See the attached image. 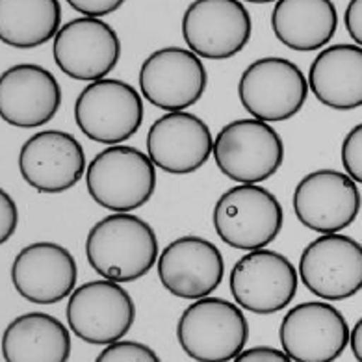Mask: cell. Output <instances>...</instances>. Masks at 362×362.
<instances>
[{
    "label": "cell",
    "instance_id": "obj_1",
    "mask_svg": "<svg viewBox=\"0 0 362 362\" xmlns=\"http://www.w3.org/2000/svg\"><path fill=\"white\" fill-rule=\"evenodd\" d=\"M86 258L91 269L112 283H134L158 262L154 228L134 214H110L88 233Z\"/></svg>",
    "mask_w": 362,
    "mask_h": 362
},
{
    "label": "cell",
    "instance_id": "obj_2",
    "mask_svg": "<svg viewBox=\"0 0 362 362\" xmlns=\"http://www.w3.org/2000/svg\"><path fill=\"white\" fill-rule=\"evenodd\" d=\"M88 194L115 214H130L153 199L156 165L132 145H114L95 154L86 171Z\"/></svg>",
    "mask_w": 362,
    "mask_h": 362
},
{
    "label": "cell",
    "instance_id": "obj_3",
    "mask_svg": "<svg viewBox=\"0 0 362 362\" xmlns=\"http://www.w3.org/2000/svg\"><path fill=\"white\" fill-rule=\"evenodd\" d=\"M177 340L195 362H233L249 340L247 317L227 299H197L180 314Z\"/></svg>",
    "mask_w": 362,
    "mask_h": 362
},
{
    "label": "cell",
    "instance_id": "obj_4",
    "mask_svg": "<svg viewBox=\"0 0 362 362\" xmlns=\"http://www.w3.org/2000/svg\"><path fill=\"white\" fill-rule=\"evenodd\" d=\"M214 230L234 249L258 251L277 238L284 225L279 199L258 184H238L219 195L212 210Z\"/></svg>",
    "mask_w": 362,
    "mask_h": 362
},
{
    "label": "cell",
    "instance_id": "obj_5",
    "mask_svg": "<svg viewBox=\"0 0 362 362\" xmlns=\"http://www.w3.org/2000/svg\"><path fill=\"white\" fill-rule=\"evenodd\" d=\"M214 160L225 177L238 184L272 179L284 162V144L272 124L255 117L225 124L214 139Z\"/></svg>",
    "mask_w": 362,
    "mask_h": 362
},
{
    "label": "cell",
    "instance_id": "obj_6",
    "mask_svg": "<svg viewBox=\"0 0 362 362\" xmlns=\"http://www.w3.org/2000/svg\"><path fill=\"white\" fill-rule=\"evenodd\" d=\"M308 78L293 62L266 56L249 64L240 76V103L255 119L281 123L303 110L308 97Z\"/></svg>",
    "mask_w": 362,
    "mask_h": 362
},
{
    "label": "cell",
    "instance_id": "obj_7",
    "mask_svg": "<svg viewBox=\"0 0 362 362\" xmlns=\"http://www.w3.org/2000/svg\"><path fill=\"white\" fill-rule=\"evenodd\" d=\"M144 114L139 91L117 78L88 84L75 100V121L82 134L108 147L132 138L144 123Z\"/></svg>",
    "mask_w": 362,
    "mask_h": 362
},
{
    "label": "cell",
    "instance_id": "obj_8",
    "mask_svg": "<svg viewBox=\"0 0 362 362\" xmlns=\"http://www.w3.org/2000/svg\"><path fill=\"white\" fill-rule=\"evenodd\" d=\"M65 316L73 334L93 346L123 340L136 322V305L121 284L100 279L76 286Z\"/></svg>",
    "mask_w": 362,
    "mask_h": 362
},
{
    "label": "cell",
    "instance_id": "obj_9",
    "mask_svg": "<svg viewBox=\"0 0 362 362\" xmlns=\"http://www.w3.org/2000/svg\"><path fill=\"white\" fill-rule=\"evenodd\" d=\"M299 273L284 255L258 249L243 255L228 275L234 303L260 316L281 313L298 293Z\"/></svg>",
    "mask_w": 362,
    "mask_h": 362
},
{
    "label": "cell",
    "instance_id": "obj_10",
    "mask_svg": "<svg viewBox=\"0 0 362 362\" xmlns=\"http://www.w3.org/2000/svg\"><path fill=\"white\" fill-rule=\"evenodd\" d=\"M299 279L323 301H344L362 290V243L346 234H322L303 249Z\"/></svg>",
    "mask_w": 362,
    "mask_h": 362
},
{
    "label": "cell",
    "instance_id": "obj_11",
    "mask_svg": "<svg viewBox=\"0 0 362 362\" xmlns=\"http://www.w3.org/2000/svg\"><path fill=\"white\" fill-rule=\"evenodd\" d=\"M362 209L357 182L337 169L305 175L293 189V212L303 227L320 234H338L355 223Z\"/></svg>",
    "mask_w": 362,
    "mask_h": 362
},
{
    "label": "cell",
    "instance_id": "obj_12",
    "mask_svg": "<svg viewBox=\"0 0 362 362\" xmlns=\"http://www.w3.org/2000/svg\"><path fill=\"white\" fill-rule=\"evenodd\" d=\"M206 86L209 73L201 58L182 47L154 50L139 67L141 95L168 114L197 105Z\"/></svg>",
    "mask_w": 362,
    "mask_h": 362
},
{
    "label": "cell",
    "instance_id": "obj_13",
    "mask_svg": "<svg viewBox=\"0 0 362 362\" xmlns=\"http://www.w3.org/2000/svg\"><path fill=\"white\" fill-rule=\"evenodd\" d=\"M349 334L344 314L323 301L299 303L279 327L283 351L293 362H334L346 351Z\"/></svg>",
    "mask_w": 362,
    "mask_h": 362
},
{
    "label": "cell",
    "instance_id": "obj_14",
    "mask_svg": "<svg viewBox=\"0 0 362 362\" xmlns=\"http://www.w3.org/2000/svg\"><path fill=\"white\" fill-rule=\"evenodd\" d=\"M253 23L238 0H197L182 17V37L199 58L228 60L251 40Z\"/></svg>",
    "mask_w": 362,
    "mask_h": 362
},
{
    "label": "cell",
    "instance_id": "obj_15",
    "mask_svg": "<svg viewBox=\"0 0 362 362\" xmlns=\"http://www.w3.org/2000/svg\"><path fill=\"white\" fill-rule=\"evenodd\" d=\"M52 54L64 75L93 84L106 78L119 64L121 40L105 21L78 17L62 26Z\"/></svg>",
    "mask_w": 362,
    "mask_h": 362
},
{
    "label": "cell",
    "instance_id": "obj_16",
    "mask_svg": "<svg viewBox=\"0 0 362 362\" xmlns=\"http://www.w3.org/2000/svg\"><path fill=\"white\" fill-rule=\"evenodd\" d=\"M158 279L169 293L180 299L209 298L225 277L223 255L210 240L186 234L168 243L160 253Z\"/></svg>",
    "mask_w": 362,
    "mask_h": 362
},
{
    "label": "cell",
    "instance_id": "obj_17",
    "mask_svg": "<svg viewBox=\"0 0 362 362\" xmlns=\"http://www.w3.org/2000/svg\"><path fill=\"white\" fill-rule=\"evenodd\" d=\"M19 171L25 182L41 194H62L76 186L88 171L84 147L65 130H41L21 147Z\"/></svg>",
    "mask_w": 362,
    "mask_h": 362
},
{
    "label": "cell",
    "instance_id": "obj_18",
    "mask_svg": "<svg viewBox=\"0 0 362 362\" xmlns=\"http://www.w3.org/2000/svg\"><path fill=\"white\" fill-rule=\"evenodd\" d=\"M78 266L69 249L54 242H35L17 253L11 283L17 293L35 305H56L76 290Z\"/></svg>",
    "mask_w": 362,
    "mask_h": 362
},
{
    "label": "cell",
    "instance_id": "obj_19",
    "mask_svg": "<svg viewBox=\"0 0 362 362\" xmlns=\"http://www.w3.org/2000/svg\"><path fill=\"white\" fill-rule=\"evenodd\" d=\"M212 153L214 138L209 124L192 112L164 114L147 132V154L165 173H195Z\"/></svg>",
    "mask_w": 362,
    "mask_h": 362
},
{
    "label": "cell",
    "instance_id": "obj_20",
    "mask_svg": "<svg viewBox=\"0 0 362 362\" xmlns=\"http://www.w3.org/2000/svg\"><path fill=\"white\" fill-rule=\"evenodd\" d=\"M62 88L49 69L17 64L0 76V117L17 129H35L54 119Z\"/></svg>",
    "mask_w": 362,
    "mask_h": 362
},
{
    "label": "cell",
    "instance_id": "obj_21",
    "mask_svg": "<svg viewBox=\"0 0 362 362\" xmlns=\"http://www.w3.org/2000/svg\"><path fill=\"white\" fill-rule=\"evenodd\" d=\"M308 88L320 103L338 112L362 106V49L357 45L325 47L308 69Z\"/></svg>",
    "mask_w": 362,
    "mask_h": 362
},
{
    "label": "cell",
    "instance_id": "obj_22",
    "mask_svg": "<svg viewBox=\"0 0 362 362\" xmlns=\"http://www.w3.org/2000/svg\"><path fill=\"white\" fill-rule=\"evenodd\" d=\"M2 357L6 362H67L71 332L56 316L23 314L2 332Z\"/></svg>",
    "mask_w": 362,
    "mask_h": 362
},
{
    "label": "cell",
    "instance_id": "obj_23",
    "mask_svg": "<svg viewBox=\"0 0 362 362\" xmlns=\"http://www.w3.org/2000/svg\"><path fill=\"white\" fill-rule=\"evenodd\" d=\"M272 28L290 50H322L337 34V6L331 0H279L272 11Z\"/></svg>",
    "mask_w": 362,
    "mask_h": 362
},
{
    "label": "cell",
    "instance_id": "obj_24",
    "mask_svg": "<svg viewBox=\"0 0 362 362\" xmlns=\"http://www.w3.org/2000/svg\"><path fill=\"white\" fill-rule=\"evenodd\" d=\"M62 4L58 0H2L0 40L13 49H35L58 35L62 28Z\"/></svg>",
    "mask_w": 362,
    "mask_h": 362
},
{
    "label": "cell",
    "instance_id": "obj_25",
    "mask_svg": "<svg viewBox=\"0 0 362 362\" xmlns=\"http://www.w3.org/2000/svg\"><path fill=\"white\" fill-rule=\"evenodd\" d=\"M95 362H162L153 347L145 346L136 340H119V342L110 344Z\"/></svg>",
    "mask_w": 362,
    "mask_h": 362
},
{
    "label": "cell",
    "instance_id": "obj_26",
    "mask_svg": "<svg viewBox=\"0 0 362 362\" xmlns=\"http://www.w3.org/2000/svg\"><path fill=\"white\" fill-rule=\"evenodd\" d=\"M346 173L357 184H362V123L355 124L346 134L340 149Z\"/></svg>",
    "mask_w": 362,
    "mask_h": 362
},
{
    "label": "cell",
    "instance_id": "obj_27",
    "mask_svg": "<svg viewBox=\"0 0 362 362\" xmlns=\"http://www.w3.org/2000/svg\"><path fill=\"white\" fill-rule=\"evenodd\" d=\"M19 227V209L6 189H0V243H6Z\"/></svg>",
    "mask_w": 362,
    "mask_h": 362
},
{
    "label": "cell",
    "instance_id": "obj_28",
    "mask_svg": "<svg viewBox=\"0 0 362 362\" xmlns=\"http://www.w3.org/2000/svg\"><path fill=\"white\" fill-rule=\"evenodd\" d=\"M69 6L84 17L99 19L108 13H114L123 6V0H69Z\"/></svg>",
    "mask_w": 362,
    "mask_h": 362
},
{
    "label": "cell",
    "instance_id": "obj_29",
    "mask_svg": "<svg viewBox=\"0 0 362 362\" xmlns=\"http://www.w3.org/2000/svg\"><path fill=\"white\" fill-rule=\"evenodd\" d=\"M233 362H293L286 353L269 346H257L243 349Z\"/></svg>",
    "mask_w": 362,
    "mask_h": 362
},
{
    "label": "cell",
    "instance_id": "obj_30",
    "mask_svg": "<svg viewBox=\"0 0 362 362\" xmlns=\"http://www.w3.org/2000/svg\"><path fill=\"white\" fill-rule=\"evenodd\" d=\"M344 23L349 37L362 49V0H351L347 4Z\"/></svg>",
    "mask_w": 362,
    "mask_h": 362
},
{
    "label": "cell",
    "instance_id": "obj_31",
    "mask_svg": "<svg viewBox=\"0 0 362 362\" xmlns=\"http://www.w3.org/2000/svg\"><path fill=\"white\" fill-rule=\"evenodd\" d=\"M349 346H351L353 357L357 358V362H362V317H358L349 334Z\"/></svg>",
    "mask_w": 362,
    "mask_h": 362
}]
</instances>
